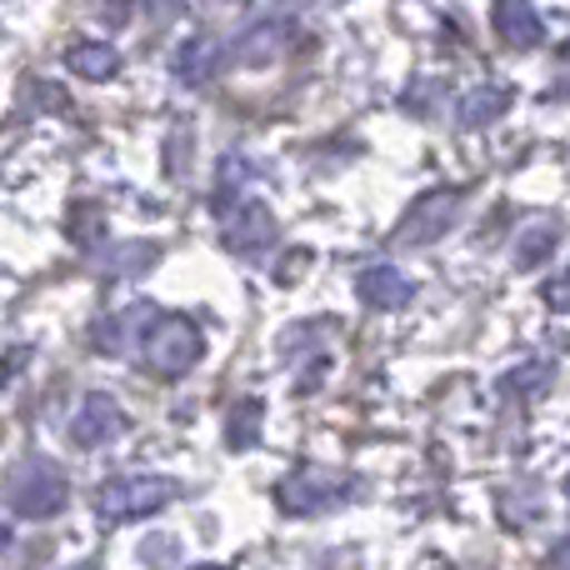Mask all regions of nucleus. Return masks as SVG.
I'll return each mask as SVG.
<instances>
[{
  "instance_id": "nucleus-6",
  "label": "nucleus",
  "mask_w": 570,
  "mask_h": 570,
  "mask_svg": "<svg viewBox=\"0 0 570 570\" xmlns=\"http://www.w3.org/2000/svg\"><path fill=\"white\" fill-rule=\"evenodd\" d=\"M126 435V411H120L110 395H86L80 401V411L70 415V441L80 445V451H96V445H110Z\"/></svg>"
},
{
  "instance_id": "nucleus-20",
  "label": "nucleus",
  "mask_w": 570,
  "mask_h": 570,
  "mask_svg": "<svg viewBox=\"0 0 570 570\" xmlns=\"http://www.w3.org/2000/svg\"><path fill=\"white\" fill-rule=\"evenodd\" d=\"M140 6H146L150 20H176L186 10V0H140Z\"/></svg>"
},
{
  "instance_id": "nucleus-15",
  "label": "nucleus",
  "mask_w": 570,
  "mask_h": 570,
  "mask_svg": "<svg viewBox=\"0 0 570 570\" xmlns=\"http://www.w3.org/2000/svg\"><path fill=\"white\" fill-rule=\"evenodd\" d=\"M505 110H511V90L505 86H475L471 96L461 100V126L481 130V126H491V120H501Z\"/></svg>"
},
{
  "instance_id": "nucleus-19",
  "label": "nucleus",
  "mask_w": 570,
  "mask_h": 570,
  "mask_svg": "<svg viewBox=\"0 0 570 570\" xmlns=\"http://www.w3.org/2000/svg\"><path fill=\"white\" fill-rule=\"evenodd\" d=\"M546 305H551V311H570V266L546 285Z\"/></svg>"
},
{
  "instance_id": "nucleus-7",
  "label": "nucleus",
  "mask_w": 570,
  "mask_h": 570,
  "mask_svg": "<svg viewBox=\"0 0 570 570\" xmlns=\"http://www.w3.org/2000/svg\"><path fill=\"white\" fill-rule=\"evenodd\" d=\"M226 246L236 250V256H246V261L266 256V250L276 246V216H271V206H261V200H246L240 210H230Z\"/></svg>"
},
{
  "instance_id": "nucleus-9",
  "label": "nucleus",
  "mask_w": 570,
  "mask_h": 570,
  "mask_svg": "<svg viewBox=\"0 0 570 570\" xmlns=\"http://www.w3.org/2000/svg\"><path fill=\"white\" fill-rule=\"evenodd\" d=\"M355 295H361L365 305H375V311H401V305L415 295V285L395 266H371V271H361V281H355Z\"/></svg>"
},
{
  "instance_id": "nucleus-4",
  "label": "nucleus",
  "mask_w": 570,
  "mask_h": 570,
  "mask_svg": "<svg viewBox=\"0 0 570 570\" xmlns=\"http://www.w3.org/2000/svg\"><path fill=\"white\" fill-rule=\"evenodd\" d=\"M170 495H176V485H170L166 475H116V481L100 485L96 515L106 525H126V521H140V515L160 511Z\"/></svg>"
},
{
  "instance_id": "nucleus-11",
  "label": "nucleus",
  "mask_w": 570,
  "mask_h": 570,
  "mask_svg": "<svg viewBox=\"0 0 570 570\" xmlns=\"http://www.w3.org/2000/svg\"><path fill=\"white\" fill-rule=\"evenodd\" d=\"M150 305H136V311H126V315H116V321H106V325H96V351L100 355H126L136 341H146V335H136V331H150Z\"/></svg>"
},
{
  "instance_id": "nucleus-3",
  "label": "nucleus",
  "mask_w": 570,
  "mask_h": 570,
  "mask_svg": "<svg viewBox=\"0 0 570 570\" xmlns=\"http://www.w3.org/2000/svg\"><path fill=\"white\" fill-rule=\"evenodd\" d=\"M140 355H146V365L156 375L176 381V375H186L190 365L206 355V341H200L196 321H186V315H160V321H150L146 341H140Z\"/></svg>"
},
{
  "instance_id": "nucleus-14",
  "label": "nucleus",
  "mask_w": 570,
  "mask_h": 570,
  "mask_svg": "<svg viewBox=\"0 0 570 570\" xmlns=\"http://www.w3.org/2000/svg\"><path fill=\"white\" fill-rule=\"evenodd\" d=\"M561 236H566L561 220H551V216L531 220V226L521 230V240H515V271H535L556 246H561Z\"/></svg>"
},
{
  "instance_id": "nucleus-17",
  "label": "nucleus",
  "mask_w": 570,
  "mask_h": 570,
  "mask_svg": "<svg viewBox=\"0 0 570 570\" xmlns=\"http://www.w3.org/2000/svg\"><path fill=\"white\" fill-rule=\"evenodd\" d=\"M546 385H551V365H546V361L515 365V371L505 375V391H511V395H541Z\"/></svg>"
},
{
  "instance_id": "nucleus-21",
  "label": "nucleus",
  "mask_w": 570,
  "mask_h": 570,
  "mask_svg": "<svg viewBox=\"0 0 570 570\" xmlns=\"http://www.w3.org/2000/svg\"><path fill=\"white\" fill-rule=\"evenodd\" d=\"M551 566H570V535H566V541L551 551Z\"/></svg>"
},
{
  "instance_id": "nucleus-8",
  "label": "nucleus",
  "mask_w": 570,
  "mask_h": 570,
  "mask_svg": "<svg viewBox=\"0 0 570 570\" xmlns=\"http://www.w3.org/2000/svg\"><path fill=\"white\" fill-rule=\"evenodd\" d=\"M491 20H495V36H501L511 50H535L546 40V26H541L531 0H495Z\"/></svg>"
},
{
  "instance_id": "nucleus-18",
  "label": "nucleus",
  "mask_w": 570,
  "mask_h": 570,
  "mask_svg": "<svg viewBox=\"0 0 570 570\" xmlns=\"http://www.w3.org/2000/svg\"><path fill=\"white\" fill-rule=\"evenodd\" d=\"M250 180V160L246 156H226L220 160V180H216V206H226V196L236 200V190Z\"/></svg>"
},
{
  "instance_id": "nucleus-13",
  "label": "nucleus",
  "mask_w": 570,
  "mask_h": 570,
  "mask_svg": "<svg viewBox=\"0 0 570 570\" xmlns=\"http://www.w3.org/2000/svg\"><path fill=\"white\" fill-rule=\"evenodd\" d=\"M66 66H70V76H80V80H110L120 70V56L106 40H80V46L66 50Z\"/></svg>"
},
{
  "instance_id": "nucleus-10",
  "label": "nucleus",
  "mask_w": 570,
  "mask_h": 570,
  "mask_svg": "<svg viewBox=\"0 0 570 570\" xmlns=\"http://www.w3.org/2000/svg\"><path fill=\"white\" fill-rule=\"evenodd\" d=\"M220 70V40L216 36H196L176 50V80L180 86H206Z\"/></svg>"
},
{
  "instance_id": "nucleus-5",
  "label": "nucleus",
  "mask_w": 570,
  "mask_h": 570,
  "mask_svg": "<svg viewBox=\"0 0 570 570\" xmlns=\"http://www.w3.org/2000/svg\"><path fill=\"white\" fill-rule=\"evenodd\" d=\"M461 206H465V196L461 190H431L425 200H415L411 206V216L395 226V246H431V240H441L445 230L461 220Z\"/></svg>"
},
{
  "instance_id": "nucleus-1",
  "label": "nucleus",
  "mask_w": 570,
  "mask_h": 570,
  "mask_svg": "<svg viewBox=\"0 0 570 570\" xmlns=\"http://www.w3.org/2000/svg\"><path fill=\"white\" fill-rule=\"evenodd\" d=\"M6 495L10 511L26 515V521H50L70 505V481L50 455H26L16 471L6 475Z\"/></svg>"
},
{
  "instance_id": "nucleus-23",
  "label": "nucleus",
  "mask_w": 570,
  "mask_h": 570,
  "mask_svg": "<svg viewBox=\"0 0 570 570\" xmlns=\"http://www.w3.org/2000/svg\"><path fill=\"white\" fill-rule=\"evenodd\" d=\"M10 546V525H6V515H0V551Z\"/></svg>"
},
{
  "instance_id": "nucleus-16",
  "label": "nucleus",
  "mask_w": 570,
  "mask_h": 570,
  "mask_svg": "<svg viewBox=\"0 0 570 570\" xmlns=\"http://www.w3.org/2000/svg\"><path fill=\"white\" fill-rule=\"evenodd\" d=\"M256 435H261V401H240L226 421V441L236 451H246V445H256Z\"/></svg>"
},
{
  "instance_id": "nucleus-12",
  "label": "nucleus",
  "mask_w": 570,
  "mask_h": 570,
  "mask_svg": "<svg viewBox=\"0 0 570 570\" xmlns=\"http://www.w3.org/2000/svg\"><path fill=\"white\" fill-rule=\"evenodd\" d=\"M285 40H291L285 20H261L256 30H246V36L236 40V56H240V66H266V60H276L285 50Z\"/></svg>"
},
{
  "instance_id": "nucleus-2",
  "label": "nucleus",
  "mask_w": 570,
  "mask_h": 570,
  "mask_svg": "<svg viewBox=\"0 0 570 570\" xmlns=\"http://www.w3.org/2000/svg\"><path fill=\"white\" fill-rule=\"evenodd\" d=\"M355 491H361V481H351V475L321 471V465H301V471H291L276 485V501L285 515H325V511H335V505L355 501Z\"/></svg>"
},
{
  "instance_id": "nucleus-22",
  "label": "nucleus",
  "mask_w": 570,
  "mask_h": 570,
  "mask_svg": "<svg viewBox=\"0 0 570 570\" xmlns=\"http://www.w3.org/2000/svg\"><path fill=\"white\" fill-rule=\"evenodd\" d=\"M556 96H570V56H566V76L556 80Z\"/></svg>"
},
{
  "instance_id": "nucleus-24",
  "label": "nucleus",
  "mask_w": 570,
  "mask_h": 570,
  "mask_svg": "<svg viewBox=\"0 0 570 570\" xmlns=\"http://www.w3.org/2000/svg\"><path fill=\"white\" fill-rule=\"evenodd\" d=\"M566 495H570V475H566Z\"/></svg>"
}]
</instances>
